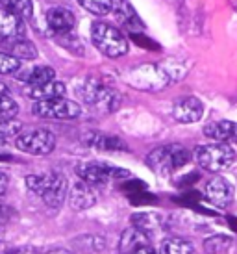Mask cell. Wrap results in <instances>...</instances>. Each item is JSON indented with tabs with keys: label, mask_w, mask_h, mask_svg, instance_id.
<instances>
[{
	"label": "cell",
	"mask_w": 237,
	"mask_h": 254,
	"mask_svg": "<svg viewBox=\"0 0 237 254\" xmlns=\"http://www.w3.org/2000/svg\"><path fill=\"white\" fill-rule=\"evenodd\" d=\"M132 225L135 228H139L141 232H145L148 238H154V236H158L161 230H165V221L161 215L154 212H141V213H133L132 217Z\"/></svg>",
	"instance_id": "18"
},
{
	"label": "cell",
	"mask_w": 237,
	"mask_h": 254,
	"mask_svg": "<svg viewBox=\"0 0 237 254\" xmlns=\"http://www.w3.org/2000/svg\"><path fill=\"white\" fill-rule=\"evenodd\" d=\"M6 251H7V249H6V243H4V241H0V254H4Z\"/></svg>",
	"instance_id": "38"
},
{
	"label": "cell",
	"mask_w": 237,
	"mask_h": 254,
	"mask_svg": "<svg viewBox=\"0 0 237 254\" xmlns=\"http://www.w3.org/2000/svg\"><path fill=\"white\" fill-rule=\"evenodd\" d=\"M7 184H9V177H7L4 171H0V197H2L4 193H6Z\"/></svg>",
	"instance_id": "33"
},
{
	"label": "cell",
	"mask_w": 237,
	"mask_h": 254,
	"mask_svg": "<svg viewBox=\"0 0 237 254\" xmlns=\"http://www.w3.org/2000/svg\"><path fill=\"white\" fill-rule=\"evenodd\" d=\"M148 80L147 89H160L167 84V72L156 67V65H145V67H139L137 71L132 72V82L137 87H145V82Z\"/></svg>",
	"instance_id": "15"
},
{
	"label": "cell",
	"mask_w": 237,
	"mask_h": 254,
	"mask_svg": "<svg viewBox=\"0 0 237 254\" xmlns=\"http://www.w3.org/2000/svg\"><path fill=\"white\" fill-rule=\"evenodd\" d=\"M91 41L108 58H120L128 52V41H126L124 34L110 22H93Z\"/></svg>",
	"instance_id": "3"
},
{
	"label": "cell",
	"mask_w": 237,
	"mask_h": 254,
	"mask_svg": "<svg viewBox=\"0 0 237 254\" xmlns=\"http://www.w3.org/2000/svg\"><path fill=\"white\" fill-rule=\"evenodd\" d=\"M122 190L126 191V195L132 198L135 197V195H139V193H143L145 191V184L141 182V180H132V182H128L122 186Z\"/></svg>",
	"instance_id": "31"
},
{
	"label": "cell",
	"mask_w": 237,
	"mask_h": 254,
	"mask_svg": "<svg viewBox=\"0 0 237 254\" xmlns=\"http://www.w3.org/2000/svg\"><path fill=\"white\" fill-rule=\"evenodd\" d=\"M47 22L54 34L61 36V34H70V30L76 24V17L67 7L54 6L47 11Z\"/></svg>",
	"instance_id": "14"
},
{
	"label": "cell",
	"mask_w": 237,
	"mask_h": 254,
	"mask_svg": "<svg viewBox=\"0 0 237 254\" xmlns=\"http://www.w3.org/2000/svg\"><path fill=\"white\" fill-rule=\"evenodd\" d=\"M204 195L217 208H228L232 204V200H234V188H232V184L226 178L215 177L206 184Z\"/></svg>",
	"instance_id": "9"
},
{
	"label": "cell",
	"mask_w": 237,
	"mask_h": 254,
	"mask_svg": "<svg viewBox=\"0 0 237 254\" xmlns=\"http://www.w3.org/2000/svg\"><path fill=\"white\" fill-rule=\"evenodd\" d=\"M0 4L4 6V9L15 13L17 17H21L22 21L24 19H32V15H34L32 0H0Z\"/></svg>",
	"instance_id": "25"
},
{
	"label": "cell",
	"mask_w": 237,
	"mask_h": 254,
	"mask_svg": "<svg viewBox=\"0 0 237 254\" xmlns=\"http://www.w3.org/2000/svg\"><path fill=\"white\" fill-rule=\"evenodd\" d=\"M130 254H158V253L148 245V247H141V249H137V251H133V253H130Z\"/></svg>",
	"instance_id": "34"
},
{
	"label": "cell",
	"mask_w": 237,
	"mask_h": 254,
	"mask_svg": "<svg viewBox=\"0 0 237 254\" xmlns=\"http://www.w3.org/2000/svg\"><path fill=\"white\" fill-rule=\"evenodd\" d=\"M15 219H17V212H15L11 206L0 204V228H4V226L9 225Z\"/></svg>",
	"instance_id": "30"
},
{
	"label": "cell",
	"mask_w": 237,
	"mask_h": 254,
	"mask_svg": "<svg viewBox=\"0 0 237 254\" xmlns=\"http://www.w3.org/2000/svg\"><path fill=\"white\" fill-rule=\"evenodd\" d=\"M0 241H4V228H0Z\"/></svg>",
	"instance_id": "39"
},
{
	"label": "cell",
	"mask_w": 237,
	"mask_h": 254,
	"mask_svg": "<svg viewBox=\"0 0 237 254\" xmlns=\"http://www.w3.org/2000/svg\"><path fill=\"white\" fill-rule=\"evenodd\" d=\"M15 76H17V80L24 82L26 85H39L56 80V72L49 65H35V67L24 69V71L19 69V71L15 72Z\"/></svg>",
	"instance_id": "19"
},
{
	"label": "cell",
	"mask_w": 237,
	"mask_h": 254,
	"mask_svg": "<svg viewBox=\"0 0 237 254\" xmlns=\"http://www.w3.org/2000/svg\"><path fill=\"white\" fill-rule=\"evenodd\" d=\"M85 143L89 147L98 148V150H128L126 143L120 137H115V135L89 134L85 135Z\"/></svg>",
	"instance_id": "22"
},
{
	"label": "cell",
	"mask_w": 237,
	"mask_h": 254,
	"mask_svg": "<svg viewBox=\"0 0 237 254\" xmlns=\"http://www.w3.org/2000/svg\"><path fill=\"white\" fill-rule=\"evenodd\" d=\"M9 158H11V156L7 154L6 150H2V148H0V162H2V160H9Z\"/></svg>",
	"instance_id": "36"
},
{
	"label": "cell",
	"mask_w": 237,
	"mask_h": 254,
	"mask_svg": "<svg viewBox=\"0 0 237 254\" xmlns=\"http://www.w3.org/2000/svg\"><path fill=\"white\" fill-rule=\"evenodd\" d=\"M24 32H26V26L21 17L2 7L0 9V43L21 39L24 37Z\"/></svg>",
	"instance_id": "12"
},
{
	"label": "cell",
	"mask_w": 237,
	"mask_h": 254,
	"mask_svg": "<svg viewBox=\"0 0 237 254\" xmlns=\"http://www.w3.org/2000/svg\"><path fill=\"white\" fill-rule=\"evenodd\" d=\"M19 113V104L9 93H0V121H11Z\"/></svg>",
	"instance_id": "26"
},
{
	"label": "cell",
	"mask_w": 237,
	"mask_h": 254,
	"mask_svg": "<svg viewBox=\"0 0 237 254\" xmlns=\"http://www.w3.org/2000/svg\"><path fill=\"white\" fill-rule=\"evenodd\" d=\"M189 160H191V152L183 145L169 143V145L154 148L147 156V165L156 175L169 177L178 169H181L183 165H187Z\"/></svg>",
	"instance_id": "2"
},
{
	"label": "cell",
	"mask_w": 237,
	"mask_h": 254,
	"mask_svg": "<svg viewBox=\"0 0 237 254\" xmlns=\"http://www.w3.org/2000/svg\"><path fill=\"white\" fill-rule=\"evenodd\" d=\"M4 45V49H6V54L9 56H13L15 60H35L37 58V47H35L34 43L28 41V39H13V41H6L2 43Z\"/></svg>",
	"instance_id": "21"
},
{
	"label": "cell",
	"mask_w": 237,
	"mask_h": 254,
	"mask_svg": "<svg viewBox=\"0 0 237 254\" xmlns=\"http://www.w3.org/2000/svg\"><path fill=\"white\" fill-rule=\"evenodd\" d=\"M232 247V238L226 234H217L204 241V253L206 254H224Z\"/></svg>",
	"instance_id": "24"
},
{
	"label": "cell",
	"mask_w": 237,
	"mask_h": 254,
	"mask_svg": "<svg viewBox=\"0 0 237 254\" xmlns=\"http://www.w3.org/2000/svg\"><path fill=\"white\" fill-rule=\"evenodd\" d=\"M26 188L34 195L43 198V202L50 208H59L69 193L67 178L59 173H45V175H30L26 177Z\"/></svg>",
	"instance_id": "1"
},
{
	"label": "cell",
	"mask_w": 237,
	"mask_h": 254,
	"mask_svg": "<svg viewBox=\"0 0 237 254\" xmlns=\"http://www.w3.org/2000/svg\"><path fill=\"white\" fill-rule=\"evenodd\" d=\"M4 254H43V253L37 247H30V245H26V247L7 249V251Z\"/></svg>",
	"instance_id": "32"
},
{
	"label": "cell",
	"mask_w": 237,
	"mask_h": 254,
	"mask_svg": "<svg viewBox=\"0 0 237 254\" xmlns=\"http://www.w3.org/2000/svg\"><path fill=\"white\" fill-rule=\"evenodd\" d=\"M22 125L17 119L11 121H0V143H4L6 139H11V137H17L21 134Z\"/></svg>",
	"instance_id": "28"
},
{
	"label": "cell",
	"mask_w": 237,
	"mask_h": 254,
	"mask_svg": "<svg viewBox=\"0 0 237 254\" xmlns=\"http://www.w3.org/2000/svg\"><path fill=\"white\" fill-rule=\"evenodd\" d=\"M21 69V62L6 52H0V74H15Z\"/></svg>",
	"instance_id": "29"
},
{
	"label": "cell",
	"mask_w": 237,
	"mask_h": 254,
	"mask_svg": "<svg viewBox=\"0 0 237 254\" xmlns=\"http://www.w3.org/2000/svg\"><path fill=\"white\" fill-rule=\"evenodd\" d=\"M67 91V87L63 82L59 80H52V82H47V84H39V85H26L24 87V95L28 99H34L35 102H45V100H54V99H61Z\"/></svg>",
	"instance_id": "16"
},
{
	"label": "cell",
	"mask_w": 237,
	"mask_h": 254,
	"mask_svg": "<svg viewBox=\"0 0 237 254\" xmlns=\"http://www.w3.org/2000/svg\"><path fill=\"white\" fill-rule=\"evenodd\" d=\"M160 254H196L195 247L183 238H169L161 243Z\"/></svg>",
	"instance_id": "23"
},
{
	"label": "cell",
	"mask_w": 237,
	"mask_h": 254,
	"mask_svg": "<svg viewBox=\"0 0 237 254\" xmlns=\"http://www.w3.org/2000/svg\"><path fill=\"white\" fill-rule=\"evenodd\" d=\"M15 147L32 156H47L56 148V135L45 128L21 132L15 137Z\"/></svg>",
	"instance_id": "7"
},
{
	"label": "cell",
	"mask_w": 237,
	"mask_h": 254,
	"mask_svg": "<svg viewBox=\"0 0 237 254\" xmlns=\"http://www.w3.org/2000/svg\"><path fill=\"white\" fill-rule=\"evenodd\" d=\"M0 93H9V87L6 84H2V82H0Z\"/></svg>",
	"instance_id": "37"
},
{
	"label": "cell",
	"mask_w": 237,
	"mask_h": 254,
	"mask_svg": "<svg viewBox=\"0 0 237 254\" xmlns=\"http://www.w3.org/2000/svg\"><path fill=\"white\" fill-rule=\"evenodd\" d=\"M76 175L80 180L89 186H102L112 180H122V178L130 177V171L110 165V163H100V162H84L78 163Z\"/></svg>",
	"instance_id": "6"
},
{
	"label": "cell",
	"mask_w": 237,
	"mask_h": 254,
	"mask_svg": "<svg viewBox=\"0 0 237 254\" xmlns=\"http://www.w3.org/2000/svg\"><path fill=\"white\" fill-rule=\"evenodd\" d=\"M78 4L97 17H104L112 11V0H78Z\"/></svg>",
	"instance_id": "27"
},
{
	"label": "cell",
	"mask_w": 237,
	"mask_h": 254,
	"mask_svg": "<svg viewBox=\"0 0 237 254\" xmlns=\"http://www.w3.org/2000/svg\"><path fill=\"white\" fill-rule=\"evenodd\" d=\"M67 200H69V206L74 212H84V210H89L97 204V193L93 190V186L80 180L69 190Z\"/></svg>",
	"instance_id": "11"
},
{
	"label": "cell",
	"mask_w": 237,
	"mask_h": 254,
	"mask_svg": "<svg viewBox=\"0 0 237 254\" xmlns=\"http://www.w3.org/2000/svg\"><path fill=\"white\" fill-rule=\"evenodd\" d=\"M80 95L89 106L97 108L100 112L112 113L120 106V95L110 85L102 84L95 78L85 80V84L80 89Z\"/></svg>",
	"instance_id": "5"
},
{
	"label": "cell",
	"mask_w": 237,
	"mask_h": 254,
	"mask_svg": "<svg viewBox=\"0 0 237 254\" xmlns=\"http://www.w3.org/2000/svg\"><path fill=\"white\" fill-rule=\"evenodd\" d=\"M148 245H150V238L145 232H141L139 228H135V226L126 228L122 236H120V241H118V249H120L122 254H130L141 247H148Z\"/></svg>",
	"instance_id": "20"
},
{
	"label": "cell",
	"mask_w": 237,
	"mask_h": 254,
	"mask_svg": "<svg viewBox=\"0 0 237 254\" xmlns=\"http://www.w3.org/2000/svg\"><path fill=\"white\" fill-rule=\"evenodd\" d=\"M112 11L118 19V22L126 26L132 34H137V30H143L145 24L139 19L137 11L133 9L130 0H112Z\"/></svg>",
	"instance_id": "13"
},
{
	"label": "cell",
	"mask_w": 237,
	"mask_h": 254,
	"mask_svg": "<svg viewBox=\"0 0 237 254\" xmlns=\"http://www.w3.org/2000/svg\"><path fill=\"white\" fill-rule=\"evenodd\" d=\"M204 135L215 143L237 141V123L236 121H213L204 127Z\"/></svg>",
	"instance_id": "17"
},
{
	"label": "cell",
	"mask_w": 237,
	"mask_h": 254,
	"mask_svg": "<svg viewBox=\"0 0 237 254\" xmlns=\"http://www.w3.org/2000/svg\"><path fill=\"white\" fill-rule=\"evenodd\" d=\"M228 225L234 232H237V217H228Z\"/></svg>",
	"instance_id": "35"
},
{
	"label": "cell",
	"mask_w": 237,
	"mask_h": 254,
	"mask_svg": "<svg viewBox=\"0 0 237 254\" xmlns=\"http://www.w3.org/2000/svg\"><path fill=\"white\" fill-rule=\"evenodd\" d=\"M32 112L43 119H76L82 113V108L74 100L61 97V99L35 102Z\"/></svg>",
	"instance_id": "8"
},
{
	"label": "cell",
	"mask_w": 237,
	"mask_h": 254,
	"mask_svg": "<svg viewBox=\"0 0 237 254\" xmlns=\"http://www.w3.org/2000/svg\"><path fill=\"white\" fill-rule=\"evenodd\" d=\"M204 115V104L196 97H183L176 100L173 106V117L181 125H191L198 123Z\"/></svg>",
	"instance_id": "10"
},
{
	"label": "cell",
	"mask_w": 237,
	"mask_h": 254,
	"mask_svg": "<svg viewBox=\"0 0 237 254\" xmlns=\"http://www.w3.org/2000/svg\"><path fill=\"white\" fill-rule=\"evenodd\" d=\"M195 160L204 171L221 173L236 162V150L228 143H209L195 148Z\"/></svg>",
	"instance_id": "4"
}]
</instances>
